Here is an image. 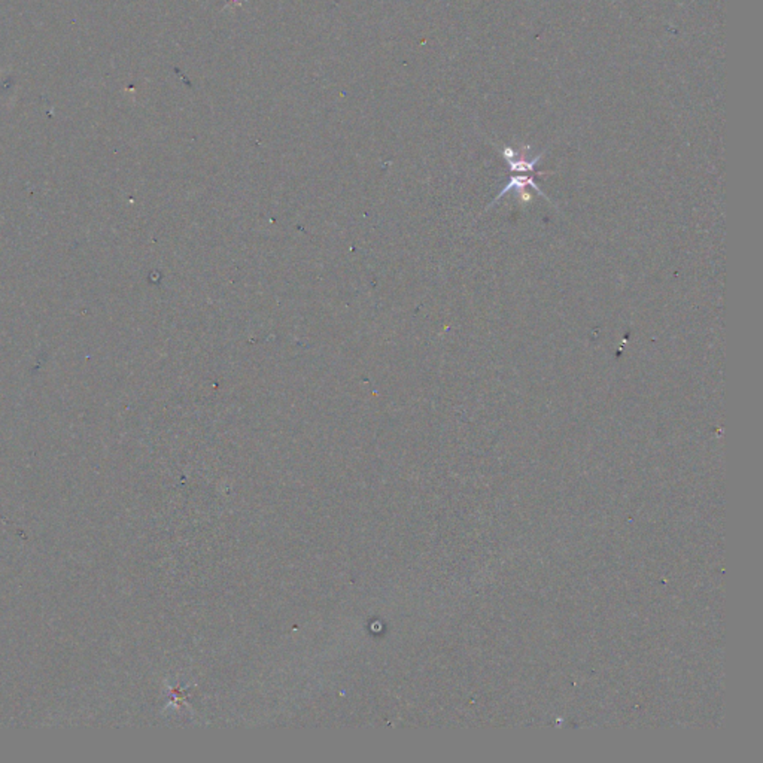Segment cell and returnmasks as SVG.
Instances as JSON below:
<instances>
[{"label":"cell","instance_id":"1","mask_svg":"<svg viewBox=\"0 0 763 763\" xmlns=\"http://www.w3.org/2000/svg\"><path fill=\"white\" fill-rule=\"evenodd\" d=\"M528 187H531L532 190H536L538 195H542L543 199H546L547 202H549V197H546V195H544V193H543V191L538 188V186H536V182L534 181L532 178H529V176H513V178L510 179L509 184H507V186H505V188H503V190L498 193V195H497L496 200H494V202L489 204V208L490 206H494V204H496L497 202H498V200L503 197V195H507L509 191L513 190L518 191V193H523V191L527 190Z\"/></svg>","mask_w":763,"mask_h":763},{"label":"cell","instance_id":"2","mask_svg":"<svg viewBox=\"0 0 763 763\" xmlns=\"http://www.w3.org/2000/svg\"><path fill=\"white\" fill-rule=\"evenodd\" d=\"M505 154V158L509 163L510 169L513 171H536V166L542 160V155H536V157L529 158L525 157V154L514 153L512 148H505L503 151Z\"/></svg>","mask_w":763,"mask_h":763}]
</instances>
